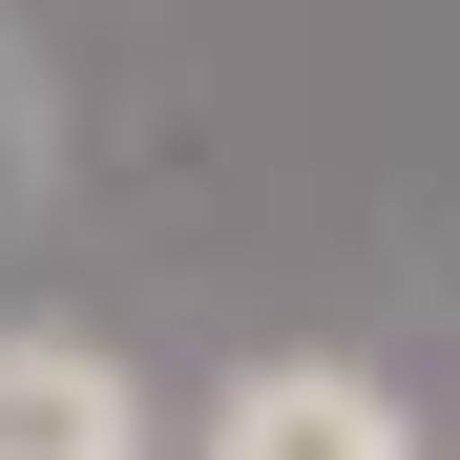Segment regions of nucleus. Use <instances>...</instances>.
<instances>
[{"instance_id": "nucleus-2", "label": "nucleus", "mask_w": 460, "mask_h": 460, "mask_svg": "<svg viewBox=\"0 0 460 460\" xmlns=\"http://www.w3.org/2000/svg\"><path fill=\"white\" fill-rule=\"evenodd\" d=\"M0 460H168V419H146V376L105 335L0 314Z\"/></svg>"}, {"instance_id": "nucleus-1", "label": "nucleus", "mask_w": 460, "mask_h": 460, "mask_svg": "<svg viewBox=\"0 0 460 460\" xmlns=\"http://www.w3.org/2000/svg\"><path fill=\"white\" fill-rule=\"evenodd\" d=\"M189 460H419V398L376 356H230Z\"/></svg>"}, {"instance_id": "nucleus-3", "label": "nucleus", "mask_w": 460, "mask_h": 460, "mask_svg": "<svg viewBox=\"0 0 460 460\" xmlns=\"http://www.w3.org/2000/svg\"><path fill=\"white\" fill-rule=\"evenodd\" d=\"M22 189H42V63L0 42V209H22Z\"/></svg>"}]
</instances>
